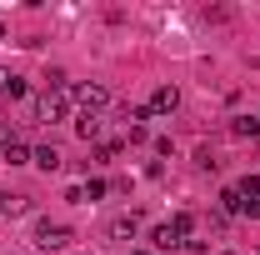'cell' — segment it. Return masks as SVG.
Here are the masks:
<instances>
[{
	"mask_svg": "<svg viewBox=\"0 0 260 255\" xmlns=\"http://www.w3.org/2000/svg\"><path fill=\"white\" fill-rule=\"evenodd\" d=\"M70 100H75L85 115H100V110L110 105V90H105L100 80H85V85H70Z\"/></svg>",
	"mask_w": 260,
	"mask_h": 255,
	"instance_id": "cell-1",
	"label": "cell"
},
{
	"mask_svg": "<svg viewBox=\"0 0 260 255\" xmlns=\"http://www.w3.org/2000/svg\"><path fill=\"white\" fill-rule=\"evenodd\" d=\"M65 110H70V90H45L35 100V120H45V125L65 120Z\"/></svg>",
	"mask_w": 260,
	"mask_h": 255,
	"instance_id": "cell-2",
	"label": "cell"
},
{
	"mask_svg": "<svg viewBox=\"0 0 260 255\" xmlns=\"http://www.w3.org/2000/svg\"><path fill=\"white\" fill-rule=\"evenodd\" d=\"M35 240H40L45 250H60V245H70V225L65 220H40L35 225Z\"/></svg>",
	"mask_w": 260,
	"mask_h": 255,
	"instance_id": "cell-3",
	"label": "cell"
},
{
	"mask_svg": "<svg viewBox=\"0 0 260 255\" xmlns=\"http://www.w3.org/2000/svg\"><path fill=\"white\" fill-rule=\"evenodd\" d=\"M30 165H40L45 175H55V170L65 165V155L55 150V145H35V150H30Z\"/></svg>",
	"mask_w": 260,
	"mask_h": 255,
	"instance_id": "cell-4",
	"label": "cell"
},
{
	"mask_svg": "<svg viewBox=\"0 0 260 255\" xmlns=\"http://www.w3.org/2000/svg\"><path fill=\"white\" fill-rule=\"evenodd\" d=\"M180 105V90L175 85H155V95H150V115H170Z\"/></svg>",
	"mask_w": 260,
	"mask_h": 255,
	"instance_id": "cell-5",
	"label": "cell"
},
{
	"mask_svg": "<svg viewBox=\"0 0 260 255\" xmlns=\"http://www.w3.org/2000/svg\"><path fill=\"white\" fill-rule=\"evenodd\" d=\"M105 235H110V240H135V235H140V220H135V215H115V220L105 225Z\"/></svg>",
	"mask_w": 260,
	"mask_h": 255,
	"instance_id": "cell-6",
	"label": "cell"
},
{
	"mask_svg": "<svg viewBox=\"0 0 260 255\" xmlns=\"http://www.w3.org/2000/svg\"><path fill=\"white\" fill-rule=\"evenodd\" d=\"M25 210H30V195H20V190L0 195V215H5V220H15V215H25Z\"/></svg>",
	"mask_w": 260,
	"mask_h": 255,
	"instance_id": "cell-7",
	"label": "cell"
},
{
	"mask_svg": "<svg viewBox=\"0 0 260 255\" xmlns=\"http://www.w3.org/2000/svg\"><path fill=\"white\" fill-rule=\"evenodd\" d=\"M0 100H25V75L0 70Z\"/></svg>",
	"mask_w": 260,
	"mask_h": 255,
	"instance_id": "cell-8",
	"label": "cell"
},
{
	"mask_svg": "<svg viewBox=\"0 0 260 255\" xmlns=\"http://www.w3.org/2000/svg\"><path fill=\"white\" fill-rule=\"evenodd\" d=\"M150 240H155V250H175V245H185V235H180V230H175L170 220H165V225H155V230H150Z\"/></svg>",
	"mask_w": 260,
	"mask_h": 255,
	"instance_id": "cell-9",
	"label": "cell"
},
{
	"mask_svg": "<svg viewBox=\"0 0 260 255\" xmlns=\"http://www.w3.org/2000/svg\"><path fill=\"white\" fill-rule=\"evenodd\" d=\"M230 135L235 140H260V115H235L230 120Z\"/></svg>",
	"mask_w": 260,
	"mask_h": 255,
	"instance_id": "cell-10",
	"label": "cell"
},
{
	"mask_svg": "<svg viewBox=\"0 0 260 255\" xmlns=\"http://www.w3.org/2000/svg\"><path fill=\"white\" fill-rule=\"evenodd\" d=\"M75 135H80V140H100V115H85V110H80V115H75Z\"/></svg>",
	"mask_w": 260,
	"mask_h": 255,
	"instance_id": "cell-11",
	"label": "cell"
},
{
	"mask_svg": "<svg viewBox=\"0 0 260 255\" xmlns=\"http://www.w3.org/2000/svg\"><path fill=\"white\" fill-rule=\"evenodd\" d=\"M235 195H240L245 205H255L260 200V175H240V180H235Z\"/></svg>",
	"mask_w": 260,
	"mask_h": 255,
	"instance_id": "cell-12",
	"label": "cell"
},
{
	"mask_svg": "<svg viewBox=\"0 0 260 255\" xmlns=\"http://www.w3.org/2000/svg\"><path fill=\"white\" fill-rule=\"evenodd\" d=\"M0 160H5V165H30V145H25V140H15Z\"/></svg>",
	"mask_w": 260,
	"mask_h": 255,
	"instance_id": "cell-13",
	"label": "cell"
},
{
	"mask_svg": "<svg viewBox=\"0 0 260 255\" xmlns=\"http://www.w3.org/2000/svg\"><path fill=\"white\" fill-rule=\"evenodd\" d=\"M220 205H225V215H245V200L235 195V185H230V190L220 195Z\"/></svg>",
	"mask_w": 260,
	"mask_h": 255,
	"instance_id": "cell-14",
	"label": "cell"
},
{
	"mask_svg": "<svg viewBox=\"0 0 260 255\" xmlns=\"http://www.w3.org/2000/svg\"><path fill=\"white\" fill-rule=\"evenodd\" d=\"M15 140H20V135H15V125H10V120H0V150H10Z\"/></svg>",
	"mask_w": 260,
	"mask_h": 255,
	"instance_id": "cell-15",
	"label": "cell"
},
{
	"mask_svg": "<svg viewBox=\"0 0 260 255\" xmlns=\"http://www.w3.org/2000/svg\"><path fill=\"white\" fill-rule=\"evenodd\" d=\"M170 225H175L180 235H190V230H195V215H190V210H180V215H175V220H170Z\"/></svg>",
	"mask_w": 260,
	"mask_h": 255,
	"instance_id": "cell-16",
	"label": "cell"
},
{
	"mask_svg": "<svg viewBox=\"0 0 260 255\" xmlns=\"http://www.w3.org/2000/svg\"><path fill=\"white\" fill-rule=\"evenodd\" d=\"M100 195H105V180H100V175H90V185H85V200H100Z\"/></svg>",
	"mask_w": 260,
	"mask_h": 255,
	"instance_id": "cell-17",
	"label": "cell"
},
{
	"mask_svg": "<svg viewBox=\"0 0 260 255\" xmlns=\"http://www.w3.org/2000/svg\"><path fill=\"white\" fill-rule=\"evenodd\" d=\"M0 40H5V20H0Z\"/></svg>",
	"mask_w": 260,
	"mask_h": 255,
	"instance_id": "cell-18",
	"label": "cell"
},
{
	"mask_svg": "<svg viewBox=\"0 0 260 255\" xmlns=\"http://www.w3.org/2000/svg\"><path fill=\"white\" fill-rule=\"evenodd\" d=\"M135 255H155V250H135Z\"/></svg>",
	"mask_w": 260,
	"mask_h": 255,
	"instance_id": "cell-19",
	"label": "cell"
},
{
	"mask_svg": "<svg viewBox=\"0 0 260 255\" xmlns=\"http://www.w3.org/2000/svg\"><path fill=\"white\" fill-rule=\"evenodd\" d=\"M0 255H15V250H0Z\"/></svg>",
	"mask_w": 260,
	"mask_h": 255,
	"instance_id": "cell-20",
	"label": "cell"
},
{
	"mask_svg": "<svg viewBox=\"0 0 260 255\" xmlns=\"http://www.w3.org/2000/svg\"><path fill=\"white\" fill-rule=\"evenodd\" d=\"M255 255H260V250H255Z\"/></svg>",
	"mask_w": 260,
	"mask_h": 255,
	"instance_id": "cell-21",
	"label": "cell"
}]
</instances>
